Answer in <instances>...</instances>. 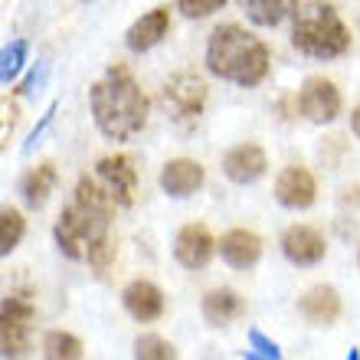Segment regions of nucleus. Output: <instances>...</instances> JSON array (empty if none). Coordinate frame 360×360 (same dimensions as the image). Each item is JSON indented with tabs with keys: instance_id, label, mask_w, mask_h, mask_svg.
Here are the masks:
<instances>
[{
	"instance_id": "nucleus-1",
	"label": "nucleus",
	"mask_w": 360,
	"mask_h": 360,
	"mask_svg": "<svg viewBox=\"0 0 360 360\" xmlns=\"http://www.w3.org/2000/svg\"><path fill=\"white\" fill-rule=\"evenodd\" d=\"M89 102H92L98 131L105 138H112V141L134 138L148 124V112H151L148 95H144V89L138 86L134 72L124 63L108 66V72L89 92Z\"/></svg>"
},
{
	"instance_id": "nucleus-2",
	"label": "nucleus",
	"mask_w": 360,
	"mask_h": 360,
	"mask_svg": "<svg viewBox=\"0 0 360 360\" xmlns=\"http://www.w3.org/2000/svg\"><path fill=\"white\" fill-rule=\"evenodd\" d=\"M112 197L95 177H79L76 197L56 219V246L69 259H86L89 249L108 239V223H112Z\"/></svg>"
},
{
	"instance_id": "nucleus-3",
	"label": "nucleus",
	"mask_w": 360,
	"mask_h": 360,
	"mask_svg": "<svg viewBox=\"0 0 360 360\" xmlns=\"http://www.w3.org/2000/svg\"><path fill=\"white\" fill-rule=\"evenodd\" d=\"M269 63L272 53L266 39H259L239 23H219L207 39V69L243 89L259 86L269 76Z\"/></svg>"
},
{
	"instance_id": "nucleus-4",
	"label": "nucleus",
	"mask_w": 360,
	"mask_h": 360,
	"mask_svg": "<svg viewBox=\"0 0 360 360\" xmlns=\"http://www.w3.org/2000/svg\"><path fill=\"white\" fill-rule=\"evenodd\" d=\"M292 46L311 59H338L351 49V30L334 4L304 0L292 10Z\"/></svg>"
},
{
	"instance_id": "nucleus-5",
	"label": "nucleus",
	"mask_w": 360,
	"mask_h": 360,
	"mask_svg": "<svg viewBox=\"0 0 360 360\" xmlns=\"http://www.w3.org/2000/svg\"><path fill=\"white\" fill-rule=\"evenodd\" d=\"M37 318V304L30 292H10L4 298V311H0V347L4 360H27L30 357V328Z\"/></svg>"
},
{
	"instance_id": "nucleus-6",
	"label": "nucleus",
	"mask_w": 360,
	"mask_h": 360,
	"mask_svg": "<svg viewBox=\"0 0 360 360\" xmlns=\"http://www.w3.org/2000/svg\"><path fill=\"white\" fill-rule=\"evenodd\" d=\"M207 95H210L207 79L200 76V72H193V69H180V72H174V76L164 82L161 102L174 122L184 124V122H197L200 115H203Z\"/></svg>"
},
{
	"instance_id": "nucleus-7",
	"label": "nucleus",
	"mask_w": 360,
	"mask_h": 360,
	"mask_svg": "<svg viewBox=\"0 0 360 360\" xmlns=\"http://www.w3.org/2000/svg\"><path fill=\"white\" fill-rule=\"evenodd\" d=\"M95 180L105 187L115 207H131L138 193V167L128 154H105L95 164Z\"/></svg>"
},
{
	"instance_id": "nucleus-8",
	"label": "nucleus",
	"mask_w": 360,
	"mask_h": 360,
	"mask_svg": "<svg viewBox=\"0 0 360 360\" xmlns=\"http://www.w3.org/2000/svg\"><path fill=\"white\" fill-rule=\"evenodd\" d=\"M344 108L341 89L324 76H308L298 92V112L314 124H331Z\"/></svg>"
},
{
	"instance_id": "nucleus-9",
	"label": "nucleus",
	"mask_w": 360,
	"mask_h": 360,
	"mask_svg": "<svg viewBox=\"0 0 360 360\" xmlns=\"http://www.w3.org/2000/svg\"><path fill=\"white\" fill-rule=\"evenodd\" d=\"M275 200L288 210H308L318 200V180L302 164H288L275 177Z\"/></svg>"
},
{
	"instance_id": "nucleus-10",
	"label": "nucleus",
	"mask_w": 360,
	"mask_h": 360,
	"mask_svg": "<svg viewBox=\"0 0 360 360\" xmlns=\"http://www.w3.org/2000/svg\"><path fill=\"white\" fill-rule=\"evenodd\" d=\"M217 249H219V243L213 239V233H210L203 223L180 226L177 239H174V259H177L184 269H207Z\"/></svg>"
},
{
	"instance_id": "nucleus-11",
	"label": "nucleus",
	"mask_w": 360,
	"mask_h": 360,
	"mask_svg": "<svg viewBox=\"0 0 360 360\" xmlns=\"http://www.w3.org/2000/svg\"><path fill=\"white\" fill-rule=\"evenodd\" d=\"M278 246H282L285 259L295 262V266H318V262L324 259V252H328L324 236L314 226H308V223H295V226H288L282 233V239H278Z\"/></svg>"
},
{
	"instance_id": "nucleus-12",
	"label": "nucleus",
	"mask_w": 360,
	"mask_h": 360,
	"mask_svg": "<svg viewBox=\"0 0 360 360\" xmlns=\"http://www.w3.org/2000/svg\"><path fill=\"white\" fill-rule=\"evenodd\" d=\"M266 171H269V158L256 141L236 144V148H229V151L223 154V174H226V180L239 184V187L256 184Z\"/></svg>"
},
{
	"instance_id": "nucleus-13",
	"label": "nucleus",
	"mask_w": 360,
	"mask_h": 360,
	"mask_svg": "<svg viewBox=\"0 0 360 360\" xmlns=\"http://www.w3.org/2000/svg\"><path fill=\"white\" fill-rule=\"evenodd\" d=\"M203 180H207V171H203L200 161H193V158H174V161H167L161 167L158 184H161V190L167 197L184 200L190 193H197L203 187Z\"/></svg>"
},
{
	"instance_id": "nucleus-14",
	"label": "nucleus",
	"mask_w": 360,
	"mask_h": 360,
	"mask_svg": "<svg viewBox=\"0 0 360 360\" xmlns=\"http://www.w3.org/2000/svg\"><path fill=\"white\" fill-rule=\"evenodd\" d=\"M122 304L134 321L151 324L164 314V292L148 278H134L122 288Z\"/></svg>"
},
{
	"instance_id": "nucleus-15",
	"label": "nucleus",
	"mask_w": 360,
	"mask_h": 360,
	"mask_svg": "<svg viewBox=\"0 0 360 360\" xmlns=\"http://www.w3.org/2000/svg\"><path fill=\"white\" fill-rule=\"evenodd\" d=\"M200 314H203V321L213 324V328H226V324L246 318V298H243L236 288L219 285V288H210V292L200 298Z\"/></svg>"
},
{
	"instance_id": "nucleus-16",
	"label": "nucleus",
	"mask_w": 360,
	"mask_h": 360,
	"mask_svg": "<svg viewBox=\"0 0 360 360\" xmlns=\"http://www.w3.org/2000/svg\"><path fill=\"white\" fill-rule=\"evenodd\" d=\"M341 311H344L341 295H338V288H331V285H311V288L298 298V314H302L308 324H314V328L334 324L341 318Z\"/></svg>"
},
{
	"instance_id": "nucleus-17",
	"label": "nucleus",
	"mask_w": 360,
	"mask_h": 360,
	"mask_svg": "<svg viewBox=\"0 0 360 360\" xmlns=\"http://www.w3.org/2000/svg\"><path fill=\"white\" fill-rule=\"evenodd\" d=\"M167 30H171V7H154L128 27L124 46L131 49V53H144V49L158 46V43L167 37Z\"/></svg>"
},
{
	"instance_id": "nucleus-18",
	"label": "nucleus",
	"mask_w": 360,
	"mask_h": 360,
	"mask_svg": "<svg viewBox=\"0 0 360 360\" xmlns=\"http://www.w3.org/2000/svg\"><path fill=\"white\" fill-rule=\"evenodd\" d=\"M219 256L233 269H252L262 259V239L252 229H229L219 236Z\"/></svg>"
},
{
	"instance_id": "nucleus-19",
	"label": "nucleus",
	"mask_w": 360,
	"mask_h": 360,
	"mask_svg": "<svg viewBox=\"0 0 360 360\" xmlns=\"http://www.w3.org/2000/svg\"><path fill=\"white\" fill-rule=\"evenodd\" d=\"M56 184H59L56 164L39 161L37 167H30V171L23 174V180H20V193H23V200H27L30 207H43V203L49 200V193L56 190Z\"/></svg>"
},
{
	"instance_id": "nucleus-20",
	"label": "nucleus",
	"mask_w": 360,
	"mask_h": 360,
	"mask_svg": "<svg viewBox=\"0 0 360 360\" xmlns=\"http://www.w3.org/2000/svg\"><path fill=\"white\" fill-rule=\"evenodd\" d=\"M86 347L76 334L69 331H46L43 338V360H82Z\"/></svg>"
},
{
	"instance_id": "nucleus-21",
	"label": "nucleus",
	"mask_w": 360,
	"mask_h": 360,
	"mask_svg": "<svg viewBox=\"0 0 360 360\" xmlns=\"http://www.w3.org/2000/svg\"><path fill=\"white\" fill-rule=\"evenodd\" d=\"M243 10H246V17L252 20V23H259V27H275V23H282L285 17H292L295 4H288V0H246Z\"/></svg>"
},
{
	"instance_id": "nucleus-22",
	"label": "nucleus",
	"mask_w": 360,
	"mask_h": 360,
	"mask_svg": "<svg viewBox=\"0 0 360 360\" xmlns=\"http://www.w3.org/2000/svg\"><path fill=\"white\" fill-rule=\"evenodd\" d=\"M27 233V219L17 207H4L0 210V252L10 256L13 249L20 246V239Z\"/></svg>"
},
{
	"instance_id": "nucleus-23",
	"label": "nucleus",
	"mask_w": 360,
	"mask_h": 360,
	"mask_svg": "<svg viewBox=\"0 0 360 360\" xmlns=\"http://www.w3.org/2000/svg\"><path fill=\"white\" fill-rule=\"evenodd\" d=\"M134 360H177V351L161 334H141L134 338Z\"/></svg>"
},
{
	"instance_id": "nucleus-24",
	"label": "nucleus",
	"mask_w": 360,
	"mask_h": 360,
	"mask_svg": "<svg viewBox=\"0 0 360 360\" xmlns=\"http://www.w3.org/2000/svg\"><path fill=\"white\" fill-rule=\"evenodd\" d=\"M23 66H27V43H23V39H13V43L4 46V56H0V82L10 86V82L20 76Z\"/></svg>"
},
{
	"instance_id": "nucleus-25",
	"label": "nucleus",
	"mask_w": 360,
	"mask_h": 360,
	"mask_svg": "<svg viewBox=\"0 0 360 360\" xmlns=\"http://www.w3.org/2000/svg\"><path fill=\"white\" fill-rule=\"evenodd\" d=\"M118 259V246H115V239L108 236V239H102L98 246H92L89 249V256H86V262L95 269L98 275H105L108 269H112V262Z\"/></svg>"
},
{
	"instance_id": "nucleus-26",
	"label": "nucleus",
	"mask_w": 360,
	"mask_h": 360,
	"mask_svg": "<svg viewBox=\"0 0 360 360\" xmlns=\"http://www.w3.org/2000/svg\"><path fill=\"white\" fill-rule=\"evenodd\" d=\"M174 10H180L187 20H203L223 10V0H180V4H174Z\"/></svg>"
},
{
	"instance_id": "nucleus-27",
	"label": "nucleus",
	"mask_w": 360,
	"mask_h": 360,
	"mask_svg": "<svg viewBox=\"0 0 360 360\" xmlns=\"http://www.w3.org/2000/svg\"><path fill=\"white\" fill-rule=\"evenodd\" d=\"M249 344H252V357H256V360H282L278 344L269 341L262 331H249Z\"/></svg>"
},
{
	"instance_id": "nucleus-28",
	"label": "nucleus",
	"mask_w": 360,
	"mask_h": 360,
	"mask_svg": "<svg viewBox=\"0 0 360 360\" xmlns=\"http://www.w3.org/2000/svg\"><path fill=\"white\" fill-rule=\"evenodd\" d=\"M17 105H10V102H4V138H10V131L17 128Z\"/></svg>"
},
{
	"instance_id": "nucleus-29",
	"label": "nucleus",
	"mask_w": 360,
	"mask_h": 360,
	"mask_svg": "<svg viewBox=\"0 0 360 360\" xmlns=\"http://www.w3.org/2000/svg\"><path fill=\"white\" fill-rule=\"evenodd\" d=\"M351 131H354V138H360V102L354 105V112H351Z\"/></svg>"
},
{
	"instance_id": "nucleus-30",
	"label": "nucleus",
	"mask_w": 360,
	"mask_h": 360,
	"mask_svg": "<svg viewBox=\"0 0 360 360\" xmlns=\"http://www.w3.org/2000/svg\"><path fill=\"white\" fill-rule=\"evenodd\" d=\"M351 193H354V200H357V203H360V187H354Z\"/></svg>"
},
{
	"instance_id": "nucleus-31",
	"label": "nucleus",
	"mask_w": 360,
	"mask_h": 360,
	"mask_svg": "<svg viewBox=\"0 0 360 360\" xmlns=\"http://www.w3.org/2000/svg\"><path fill=\"white\" fill-rule=\"evenodd\" d=\"M347 360H360V354H357V351H351V357H347Z\"/></svg>"
},
{
	"instance_id": "nucleus-32",
	"label": "nucleus",
	"mask_w": 360,
	"mask_h": 360,
	"mask_svg": "<svg viewBox=\"0 0 360 360\" xmlns=\"http://www.w3.org/2000/svg\"><path fill=\"white\" fill-rule=\"evenodd\" d=\"M357 262H360V249H357Z\"/></svg>"
}]
</instances>
